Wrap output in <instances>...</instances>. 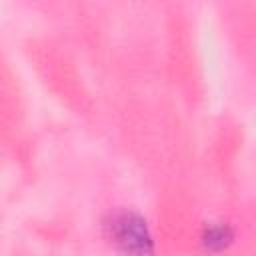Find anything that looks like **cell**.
<instances>
[{
  "mask_svg": "<svg viewBox=\"0 0 256 256\" xmlns=\"http://www.w3.org/2000/svg\"><path fill=\"white\" fill-rule=\"evenodd\" d=\"M106 238L124 256H154V236L142 214L130 208H120L104 220Z\"/></svg>",
  "mask_w": 256,
  "mask_h": 256,
  "instance_id": "cell-1",
  "label": "cell"
},
{
  "mask_svg": "<svg viewBox=\"0 0 256 256\" xmlns=\"http://www.w3.org/2000/svg\"><path fill=\"white\" fill-rule=\"evenodd\" d=\"M234 240V230L228 222H212L202 228L200 242L210 252H222L226 250Z\"/></svg>",
  "mask_w": 256,
  "mask_h": 256,
  "instance_id": "cell-2",
  "label": "cell"
}]
</instances>
